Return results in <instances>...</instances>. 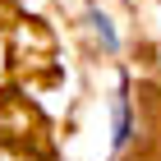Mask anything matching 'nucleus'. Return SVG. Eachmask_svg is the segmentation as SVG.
<instances>
[{
  "mask_svg": "<svg viewBox=\"0 0 161 161\" xmlns=\"http://www.w3.org/2000/svg\"><path fill=\"white\" fill-rule=\"evenodd\" d=\"M124 138H129V106H124V97L115 101V147H120Z\"/></svg>",
  "mask_w": 161,
  "mask_h": 161,
  "instance_id": "f257e3e1",
  "label": "nucleus"
},
{
  "mask_svg": "<svg viewBox=\"0 0 161 161\" xmlns=\"http://www.w3.org/2000/svg\"><path fill=\"white\" fill-rule=\"evenodd\" d=\"M92 28H97V32H101V42H106V46H120V37H115V32H111V23H106V19H101V14H92Z\"/></svg>",
  "mask_w": 161,
  "mask_h": 161,
  "instance_id": "f03ea898",
  "label": "nucleus"
}]
</instances>
